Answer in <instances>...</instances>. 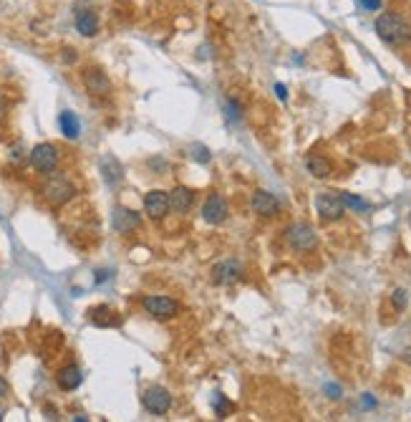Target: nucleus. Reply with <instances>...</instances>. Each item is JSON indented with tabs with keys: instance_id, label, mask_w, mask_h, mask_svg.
Here are the masks:
<instances>
[{
	"instance_id": "nucleus-1",
	"label": "nucleus",
	"mask_w": 411,
	"mask_h": 422,
	"mask_svg": "<svg viewBox=\"0 0 411 422\" xmlns=\"http://www.w3.org/2000/svg\"><path fill=\"white\" fill-rule=\"evenodd\" d=\"M376 33L389 46H404L411 43V23L398 13H381L376 18Z\"/></svg>"
},
{
	"instance_id": "nucleus-2",
	"label": "nucleus",
	"mask_w": 411,
	"mask_h": 422,
	"mask_svg": "<svg viewBox=\"0 0 411 422\" xmlns=\"http://www.w3.org/2000/svg\"><path fill=\"white\" fill-rule=\"evenodd\" d=\"M41 195L46 198V203L51 205H66L68 200L76 195V187L74 182L68 178H63V175H51V178L46 180V185L41 187Z\"/></svg>"
},
{
	"instance_id": "nucleus-3",
	"label": "nucleus",
	"mask_w": 411,
	"mask_h": 422,
	"mask_svg": "<svg viewBox=\"0 0 411 422\" xmlns=\"http://www.w3.org/2000/svg\"><path fill=\"white\" fill-rule=\"evenodd\" d=\"M28 159H31V164H33L35 172H41V175H54L56 167H58V150H56L54 144H35L33 150H31V155H28Z\"/></svg>"
},
{
	"instance_id": "nucleus-4",
	"label": "nucleus",
	"mask_w": 411,
	"mask_h": 422,
	"mask_svg": "<svg viewBox=\"0 0 411 422\" xmlns=\"http://www.w3.org/2000/svg\"><path fill=\"white\" fill-rule=\"evenodd\" d=\"M285 240L290 243V248L296 251H313L318 245V235L316 230L305 223H293L285 228Z\"/></svg>"
},
{
	"instance_id": "nucleus-5",
	"label": "nucleus",
	"mask_w": 411,
	"mask_h": 422,
	"mask_svg": "<svg viewBox=\"0 0 411 422\" xmlns=\"http://www.w3.org/2000/svg\"><path fill=\"white\" fill-rule=\"evenodd\" d=\"M316 210L321 215V220H325V223L341 220L346 212L344 198L336 195V192H321V195H316Z\"/></svg>"
},
{
	"instance_id": "nucleus-6",
	"label": "nucleus",
	"mask_w": 411,
	"mask_h": 422,
	"mask_svg": "<svg viewBox=\"0 0 411 422\" xmlns=\"http://www.w3.org/2000/svg\"><path fill=\"white\" fill-rule=\"evenodd\" d=\"M142 306L149 316H154V319H159V321L172 319L177 313V304L169 299V296H144Z\"/></svg>"
},
{
	"instance_id": "nucleus-7",
	"label": "nucleus",
	"mask_w": 411,
	"mask_h": 422,
	"mask_svg": "<svg viewBox=\"0 0 411 422\" xmlns=\"http://www.w3.org/2000/svg\"><path fill=\"white\" fill-rule=\"evenodd\" d=\"M142 402L144 407H147V412H152V415H167L169 407H172V395L164 387H149L144 392Z\"/></svg>"
},
{
	"instance_id": "nucleus-8",
	"label": "nucleus",
	"mask_w": 411,
	"mask_h": 422,
	"mask_svg": "<svg viewBox=\"0 0 411 422\" xmlns=\"http://www.w3.org/2000/svg\"><path fill=\"white\" fill-rule=\"evenodd\" d=\"M227 215H229V208H227V200L223 198V195H209L207 200H204V205H202V218H204V223H209V225H220V223H225L227 220Z\"/></svg>"
},
{
	"instance_id": "nucleus-9",
	"label": "nucleus",
	"mask_w": 411,
	"mask_h": 422,
	"mask_svg": "<svg viewBox=\"0 0 411 422\" xmlns=\"http://www.w3.org/2000/svg\"><path fill=\"white\" fill-rule=\"evenodd\" d=\"M142 225V218H139V212L131 210V208H114V215H111V228H114L116 233H122V235H127V233L136 230Z\"/></svg>"
},
{
	"instance_id": "nucleus-10",
	"label": "nucleus",
	"mask_w": 411,
	"mask_h": 422,
	"mask_svg": "<svg viewBox=\"0 0 411 422\" xmlns=\"http://www.w3.org/2000/svg\"><path fill=\"white\" fill-rule=\"evenodd\" d=\"M144 210L152 220H162L169 212V192L152 190L144 195Z\"/></svg>"
},
{
	"instance_id": "nucleus-11",
	"label": "nucleus",
	"mask_w": 411,
	"mask_h": 422,
	"mask_svg": "<svg viewBox=\"0 0 411 422\" xmlns=\"http://www.w3.org/2000/svg\"><path fill=\"white\" fill-rule=\"evenodd\" d=\"M83 86L91 96H106L111 91V81H108V76L104 74L102 68H86L83 71Z\"/></svg>"
},
{
	"instance_id": "nucleus-12",
	"label": "nucleus",
	"mask_w": 411,
	"mask_h": 422,
	"mask_svg": "<svg viewBox=\"0 0 411 422\" xmlns=\"http://www.w3.org/2000/svg\"><path fill=\"white\" fill-rule=\"evenodd\" d=\"M243 279V266L237 263V260H223V263H217L212 268V281L215 283H223V286H229V283H235V281Z\"/></svg>"
},
{
	"instance_id": "nucleus-13",
	"label": "nucleus",
	"mask_w": 411,
	"mask_h": 422,
	"mask_svg": "<svg viewBox=\"0 0 411 422\" xmlns=\"http://www.w3.org/2000/svg\"><path fill=\"white\" fill-rule=\"evenodd\" d=\"M252 210H255L257 215H263V218H273V215L280 212V203H277L275 195H270L268 190H257L255 195H252Z\"/></svg>"
},
{
	"instance_id": "nucleus-14",
	"label": "nucleus",
	"mask_w": 411,
	"mask_h": 422,
	"mask_svg": "<svg viewBox=\"0 0 411 422\" xmlns=\"http://www.w3.org/2000/svg\"><path fill=\"white\" fill-rule=\"evenodd\" d=\"M76 28H79L81 36L94 38V36L99 33V15H96L91 8H79V10H76Z\"/></svg>"
},
{
	"instance_id": "nucleus-15",
	"label": "nucleus",
	"mask_w": 411,
	"mask_h": 422,
	"mask_svg": "<svg viewBox=\"0 0 411 422\" xmlns=\"http://www.w3.org/2000/svg\"><path fill=\"white\" fill-rule=\"evenodd\" d=\"M56 382H58V387H61L63 392H74V389L81 387L83 375H81V369L76 367V364H68V367H63L61 372L56 375Z\"/></svg>"
},
{
	"instance_id": "nucleus-16",
	"label": "nucleus",
	"mask_w": 411,
	"mask_h": 422,
	"mask_svg": "<svg viewBox=\"0 0 411 422\" xmlns=\"http://www.w3.org/2000/svg\"><path fill=\"white\" fill-rule=\"evenodd\" d=\"M102 175H104V180H106L108 187H116V185L122 182L124 170H122V164H119V159H114L111 155L102 157Z\"/></svg>"
},
{
	"instance_id": "nucleus-17",
	"label": "nucleus",
	"mask_w": 411,
	"mask_h": 422,
	"mask_svg": "<svg viewBox=\"0 0 411 422\" xmlns=\"http://www.w3.org/2000/svg\"><path fill=\"white\" fill-rule=\"evenodd\" d=\"M195 203V192L189 190V187H175V190L169 192V208L175 212H187Z\"/></svg>"
},
{
	"instance_id": "nucleus-18",
	"label": "nucleus",
	"mask_w": 411,
	"mask_h": 422,
	"mask_svg": "<svg viewBox=\"0 0 411 422\" xmlns=\"http://www.w3.org/2000/svg\"><path fill=\"white\" fill-rule=\"evenodd\" d=\"M305 167H308V172L313 175V178L318 180H325L330 178V172H333V164L325 159V157L321 155H310L308 159H305Z\"/></svg>"
},
{
	"instance_id": "nucleus-19",
	"label": "nucleus",
	"mask_w": 411,
	"mask_h": 422,
	"mask_svg": "<svg viewBox=\"0 0 411 422\" xmlns=\"http://www.w3.org/2000/svg\"><path fill=\"white\" fill-rule=\"evenodd\" d=\"M58 127H61L66 139H79V134H81V122H79V116H76L74 111H61Z\"/></svg>"
},
{
	"instance_id": "nucleus-20",
	"label": "nucleus",
	"mask_w": 411,
	"mask_h": 422,
	"mask_svg": "<svg viewBox=\"0 0 411 422\" xmlns=\"http://www.w3.org/2000/svg\"><path fill=\"white\" fill-rule=\"evenodd\" d=\"M111 308L106 306H99V308H91V321H94L96 327H114L116 321L114 319H104V316H111Z\"/></svg>"
},
{
	"instance_id": "nucleus-21",
	"label": "nucleus",
	"mask_w": 411,
	"mask_h": 422,
	"mask_svg": "<svg viewBox=\"0 0 411 422\" xmlns=\"http://www.w3.org/2000/svg\"><path fill=\"white\" fill-rule=\"evenodd\" d=\"M341 198H344V205H346V208H353V210H358V212H366V210H371V205L366 203V200L356 198V195H350V192H344V195H341Z\"/></svg>"
},
{
	"instance_id": "nucleus-22",
	"label": "nucleus",
	"mask_w": 411,
	"mask_h": 422,
	"mask_svg": "<svg viewBox=\"0 0 411 422\" xmlns=\"http://www.w3.org/2000/svg\"><path fill=\"white\" fill-rule=\"evenodd\" d=\"M391 304H394L396 311H404V308L409 306V293H406L404 288H396V291L391 293Z\"/></svg>"
},
{
	"instance_id": "nucleus-23",
	"label": "nucleus",
	"mask_w": 411,
	"mask_h": 422,
	"mask_svg": "<svg viewBox=\"0 0 411 422\" xmlns=\"http://www.w3.org/2000/svg\"><path fill=\"white\" fill-rule=\"evenodd\" d=\"M189 152H192V157H195L197 162H202V164L209 162V150H207V147H202V144H192V147H189Z\"/></svg>"
},
{
	"instance_id": "nucleus-24",
	"label": "nucleus",
	"mask_w": 411,
	"mask_h": 422,
	"mask_svg": "<svg viewBox=\"0 0 411 422\" xmlns=\"http://www.w3.org/2000/svg\"><path fill=\"white\" fill-rule=\"evenodd\" d=\"M215 402H217V415L225 417V412H227L229 405H227V402H225V397H223V395H217V397H215Z\"/></svg>"
},
{
	"instance_id": "nucleus-25",
	"label": "nucleus",
	"mask_w": 411,
	"mask_h": 422,
	"mask_svg": "<svg viewBox=\"0 0 411 422\" xmlns=\"http://www.w3.org/2000/svg\"><path fill=\"white\" fill-rule=\"evenodd\" d=\"M361 6L366 10H381V0H361Z\"/></svg>"
},
{
	"instance_id": "nucleus-26",
	"label": "nucleus",
	"mask_w": 411,
	"mask_h": 422,
	"mask_svg": "<svg viewBox=\"0 0 411 422\" xmlns=\"http://www.w3.org/2000/svg\"><path fill=\"white\" fill-rule=\"evenodd\" d=\"M275 91H277V99H280V102H285V99H288V89H285L283 84H277Z\"/></svg>"
},
{
	"instance_id": "nucleus-27",
	"label": "nucleus",
	"mask_w": 411,
	"mask_h": 422,
	"mask_svg": "<svg viewBox=\"0 0 411 422\" xmlns=\"http://www.w3.org/2000/svg\"><path fill=\"white\" fill-rule=\"evenodd\" d=\"M361 405H364L366 409H371V407H376V400L371 395H364V400H361Z\"/></svg>"
},
{
	"instance_id": "nucleus-28",
	"label": "nucleus",
	"mask_w": 411,
	"mask_h": 422,
	"mask_svg": "<svg viewBox=\"0 0 411 422\" xmlns=\"http://www.w3.org/2000/svg\"><path fill=\"white\" fill-rule=\"evenodd\" d=\"M6 119V96H3V91H0V122Z\"/></svg>"
},
{
	"instance_id": "nucleus-29",
	"label": "nucleus",
	"mask_w": 411,
	"mask_h": 422,
	"mask_svg": "<svg viewBox=\"0 0 411 422\" xmlns=\"http://www.w3.org/2000/svg\"><path fill=\"white\" fill-rule=\"evenodd\" d=\"M6 395H8V382L3 380V377H0V400H3Z\"/></svg>"
},
{
	"instance_id": "nucleus-30",
	"label": "nucleus",
	"mask_w": 411,
	"mask_h": 422,
	"mask_svg": "<svg viewBox=\"0 0 411 422\" xmlns=\"http://www.w3.org/2000/svg\"><path fill=\"white\" fill-rule=\"evenodd\" d=\"M325 389H328V392H330V395H341V389H338V387H333V384H328V387H325Z\"/></svg>"
},
{
	"instance_id": "nucleus-31",
	"label": "nucleus",
	"mask_w": 411,
	"mask_h": 422,
	"mask_svg": "<svg viewBox=\"0 0 411 422\" xmlns=\"http://www.w3.org/2000/svg\"><path fill=\"white\" fill-rule=\"evenodd\" d=\"M404 359H406V361H409V364H411V349H409V352H406V354H404Z\"/></svg>"
}]
</instances>
